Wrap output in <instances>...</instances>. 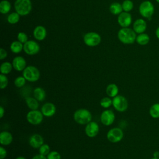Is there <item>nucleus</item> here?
I'll use <instances>...</instances> for the list:
<instances>
[{"label": "nucleus", "mask_w": 159, "mask_h": 159, "mask_svg": "<svg viewBox=\"0 0 159 159\" xmlns=\"http://www.w3.org/2000/svg\"><path fill=\"white\" fill-rule=\"evenodd\" d=\"M39 151L40 154L47 157V155L50 152V147L48 144L43 143L39 148Z\"/></svg>", "instance_id": "nucleus-33"}, {"label": "nucleus", "mask_w": 159, "mask_h": 159, "mask_svg": "<svg viewBox=\"0 0 159 159\" xmlns=\"http://www.w3.org/2000/svg\"><path fill=\"white\" fill-rule=\"evenodd\" d=\"M100 105L101 107L105 109L109 108L112 105V99L110 97H104L100 101Z\"/></svg>", "instance_id": "nucleus-30"}, {"label": "nucleus", "mask_w": 159, "mask_h": 159, "mask_svg": "<svg viewBox=\"0 0 159 159\" xmlns=\"http://www.w3.org/2000/svg\"><path fill=\"white\" fill-rule=\"evenodd\" d=\"M150 159H159V158H156V157H153V158H150Z\"/></svg>", "instance_id": "nucleus-44"}, {"label": "nucleus", "mask_w": 159, "mask_h": 159, "mask_svg": "<svg viewBox=\"0 0 159 159\" xmlns=\"http://www.w3.org/2000/svg\"><path fill=\"white\" fill-rule=\"evenodd\" d=\"M34 37L39 41H42L45 39L47 36V30L43 26L38 25L33 31Z\"/></svg>", "instance_id": "nucleus-18"}, {"label": "nucleus", "mask_w": 159, "mask_h": 159, "mask_svg": "<svg viewBox=\"0 0 159 159\" xmlns=\"http://www.w3.org/2000/svg\"><path fill=\"white\" fill-rule=\"evenodd\" d=\"M16 159H26V158H25V157H22V156H19V157H16Z\"/></svg>", "instance_id": "nucleus-43"}, {"label": "nucleus", "mask_w": 159, "mask_h": 159, "mask_svg": "<svg viewBox=\"0 0 159 159\" xmlns=\"http://www.w3.org/2000/svg\"><path fill=\"white\" fill-rule=\"evenodd\" d=\"M122 10L123 9L122 4H120L119 2H113L111 4L109 7L110 12L114 15L120 14L122 12Z\"/></svg>", "instance_id": "nucleus-25"}, {"label": "nucleus", "mask_w": 159, "mask_h": 159, "mask_svg": "<svg viewBox=\"0 0 159 159\" xmlns=\"http://www.w3.org/2000/svg\"><path fill=\"white\" fill-rule=\"evenodd\" d=\"M5 114V110L2 106H0V117L2 118Z\"/></svg>", "instance_id": "nucleus-40"}, {"label": "nucleus", "mask_w": 159, "mask_h": 159, "mask_svg": "<svg viewBox=\"0 0 159 159\" xmlns=\"http://www.w3.org/2000/svg\"><path fill=\"white\" fill-rule=\"evenodd\" d=\"M156 1H157V2H158V3H159V0H156Z\"/></svg>", "instance_id": "nucleus-45"}, {"label": "nucleus", "mask_w": 159, "mask_h": 159, "mask_svg": "<svg viewBox=\"0 0 159 159\" xmlns=\"http://www.w3.org/2000/svg\"><path fill=\"white\" fill-rule=\"evenodd\" d=\"M29 143L34 148H39L43 144V139L41 135L34 134L29 137Z\"/></svg>", "instance_id": "nucleus-15"}, {"label": "nucleus", "mask_w": 159, "mask_h": 159, "mask_svg": "<svg viewBox=\"0 0 159 159\" xmlns=\"http://www.w3.org/2000/svg\"><path fill=\"white\" fill-rule=\"evenodd\" d=\"M117 22L122 27H128L132 23V16L128 12H122L118 16Z\"/></svg>", "instance_id": "nucleus-13"}, {"label": "nucleus", "mask_w": 159, "mask_h": 159, "mask_svg": "<svg viewBox=\"0 0 159 159\" xmlns=\"http://www.w3.org/2000/svg\"><path fill=\"white\" fill-rule=\"evenodd\" d=\"M26 81L27 80L25 79V78L23 76H17L14 80V85L17 88H20L23 87L25 84Z\"/></svg>", "instance_id": "nucleus-31"}, {"label": "nucleus", "mask_w": 159, "mask_h": 159, "mask_svg": "<svg viewBox=\"0 0 159 159\" xmlns=\"http://www.w3.org/2000/svg\"><path fill=\"white\" fill-rule=\"evenodd\" d=\"M47 159H61V155L57 151H50L47 156Z\"/></svg>", "instance_id": "nucleus-35"}, {"label": "nucleus", "mask_w": 159, "mask_h": 159, "mask_svg": "<svg viewBox=\"0 0 159 159\" xmlns=\"http://www.w3.org/2000/svg\"><path fill=\"white\" fill-rule=\"evenodd\" d=\"M107 140L111 143H118L124 137L123 130L119 127H114L108 130L106 135Z\"/></svg>", "instance_id": "nucleus-7"}, {"label": "nucleus", "mask_w": 159, "mask_h": 159, "mask_svg": "<svg viewBox=\"0 0 159 159\" xmlns=\"http://www.w3.org/2000/svg\"><path fill=\"white\" fill-rule=\"evenodd\" d=\"M11 6L9 1L7 0H2L0 2V12L3 14H7L9 12Z\"/></svg>", "instance_id": "nucleus-28"}, {"label": "nucleus", "mask_w": 159, "mask_h": 159, "mask_svg": "<svg viewBox=\"0 0 159 159\" xmlns=\"http://www.w3.org/2000/svg\"><path fill=\"white\" fill-rule=\"evenodd\" d=\"M33 95L39 102H43L46 98L45 91L41 87L35 88L33 91Z\"/></svg>", "instance_id": "nucleus-20"}, {"label": "nucleus", "mask_w": 159, "mask_h": 159, "mask_svg": "<svg viewBox=\"0 0 159 159\" xmlns=\"http://www.w3.org/2000/svg\"><path fill=\"white\" fill-rule=\"evenodd\" d=\"M84 43L89 47H95L98 45L101 40V36L96 32H90L86 33L83 38Z\"/></svg>", "instance_id": "nucleus-9"}, {"label": "nucleus", "mask_w": 159, "mask_h": 159, "mask_svg": "<svg viewBox=\"0 0 159 159\" xmlns=\"http://www.w3.org/2000/svg\"><path fill=\"white\" fill-rule=\"evenodd\" d=\"M114 120L115 114L112 110L106 109L102 112L100 116V120L103 125L109 126L113 124Z\"/></svg>", "instance_id": "nucleus-10"}, {"label": "nucleus", "mask_w": 159, "mask_h": 159, "mask_svg": "<svg viewBox=\"0 0 159 159\" xmlns=\"http://www.w3.org/2000/svg\"><path fill=\"white\" fill-rule=\"evenodd\" d=\"M75 121L80 125H86L92 120V114L91 112L84 108L77 109L73 114Z\"/></svg>", "instance_id": "nucleus-2"}, {"label": "nucleus", "mask_w": 159, "mask_h": 159, "mask_svg": "<svg viewBox=\"0 0 159 159\" xmlns=\"http://www.w3.org/2000/svg\"><path fill=\"white\" fill-rule=\"evenodd\" d=\"M112 106L118 112H123L128 108L127 99L122 95H117L112 99Z\"/></svg>", "instance_id": "nucleus-6"}, {"label": "nucleus", "mask_w": 159, "mask_h": 159, "mask_svg": "<svg viewBox=\"0 0 159 159\" xmlns=\"http://www.w3.org/2000/svg\"><path fill=\"white\" fill-rule=\"evenodd\" d=\"M122 9L125 12H129L132 10L134 7L133 2L130 0H125L122 4Z\"/></svg>", "instance_id": "nucleus-32"}, {"label": "nucleus", "mask_w": 159, "mask_h": 159, "mask_svg": "<svg viewBox=\"0 0 159 159\" xmlns=\"http://www.w3.org/2000/svg\"><path fill=\"white\" fill-rule=\"evenodd\" d=\"M7 56V52L2 48L0 49V60H2L4 58H6Z\"/></svg>", "instance_id": "nucleus-38"}, {"label": "nucleus", "mask_w": 159, "mask_h": 159, "mask_svg": "<svg viewBox=\"0 0 159 159\" xmlns=\"http://www.w3.org/2000/svg\"><path fill=\"white\" fill-rule=\"evenodd\" d=\"M32 159H47V158L46 156H44V155H42L39 153V154L34 155Z\"/></svg>", "instance_id": "nucleus-39"}, {"label": "nucleus", "mask_w": 159, "mask_h": 159, "mask_svg": "<svg viewBox=\"0 0 159 159\" xmlns=\"http://www.w3.org/2000/svg\"><path fill=\"white\" fill-rule=\"evenodd\" d=\"M14 7L20 16H26L32 10V2L30 0H16L14 2Z\"/></svg>", "instance_id": "nucleus-3"}, {"label": "nucleus", "mask_w": 159, "mask_h": 159, "mask_svg": "<svg viewBox=\"0 0 159 159\" xmlns=\"http://www.w3.org/2000/svg\"><path fill=\"white\" fill-rule=\"evenodd\" d=\"M12 135L9 132L2 131L0 133V143L1 145H9L12 143Z\"/></svg>", "instance_id": "nucleus-19"}, {"label": "nucleus", "mask_w": 159, "mask_h": 159, "mask_svg": "<svg viewBox=\"0 0 159 159\" xmlns=\"http://www.w3.org/2000/svg\"><path fill=\"white\" fill-rule=\"evenodd\" d=\"M106 92L107 95L110 98H114L117 95H118L119 93V88L118 86L114 84L111 83L107 86L106 89Z\"/></svg>", "instance_id": "nucleus-21"}, {"label": "nucleus", "mask_w": 159, "mask_h": 159, "mask_svg": "<svg viewBox=\"0 0 159 159\" xmlns=\"http://www.w3.org/2000/svg\"><path fill=\"white\" fill-rule=\"evenodd\" d=\"M26 119L27 122L32 125H39L42 123L43 115L41 111L37 110H30L27 112L26 115Z\"/></svg>", "instance_id": "nucleus-8"}, {"label": "nucleus", "mask_w": 159, "mask_h": 159, "mask_svg": "<svg viewBox=\"0 0 159 159\" xmlns=\"http://www.w3.org/2000/svg\"><path fill=\"white\" fill-rule=\"evenodd\" d=\"M22 76L29 82H35L40 77V73L39 69L34 66H27L22 71Z\"/></svg>", "instance_id": "nucleus-4"}, {"label": "nucleus", "mask_w": 159, "mask_h": 159, "mask_svg": "<svg viewBox=\"0 0 159 159\" xmlns=\"http://www.w3.org/2000/svg\"><path fill=\"white\" fill-rule=\"evenodd\" d=\"M12 68H13L12 64H11L10 62H8V61L3 62L0 66L1 73L6 75L11 73Z\"/></svg>", "instance_id": "nucleus-26"}, {"label": "nucleus", "mask_w": 159, "mask_h": 159, "mask_svg": "<svg viewBox=\"0 0 159 159\" xmlns=\"http://www.w3.org/2000/svg\"><path fill=\"white\" fill-rule=\"evenodd\" d=\"M19 18H20V15L17 12H12L11 14H10L7 16V20L9 24H15L19 22Z\"/></svg>", "instance_id": "nucleus-29"}, {"label": "nucleus", "mask_w": 159, "mask_h": 159, "mask_svg": "<svg viewBox=\"0 0 159 159\" xmlns=\"http://www.w3.org/2000/svg\"><path fill=\"white\" fill-rule=\"evenodd\" d=\"M137 43L140 45H147L150 41V37L148 34L145 33L139 34L137 37L136 40Z\"/></svg>", "instance_id": "nucleus-24"}, {"label": "nucleus", "mask_w": 159, "mask_h": 159, "mask_svg": "<svg viewBox=\"0 0 159 159\" xmlns=\"http://www.w3.org/2000/svg\"><path fill=\"white\" fill-rule=\"evenodd\" d=\"M17 40L19 42H20L21 43H25V42H27L28 41V37H27V35H26V34H25L24 32H20L17 35Z\"/></svg>", "instance_id": "nucleus-36"}, {"label": "nucleus", "mask_w": 159, "mask_h": 159, "mask_svg": "<svg viewBox=\"0 0 159 159\" xmlns=\"http://www.w3.org/2000/svg\"><path fill=\"white\" fill-rule=\"evenodd\" d=\"M8 85V79L6 75H0V88L1 89H5Z\"/></svg>", "instance_id": "nucleus-34"}, {"label": "nucleus", "mask_w": 159, "mask_h": 159, "mask_svg": "<svg viewBox=\"0 0 159 159\" xmlns=\"http://www.w3.org/2000/svg\"><path fill=\"white\" fill-rule=\"evenodd\" d=\"M25 103L30 110H37L39 107V102L34 97H27Z\"/></svg>", "instance_id": "nucleus-22"}, {"label": "nucleus", "mask_w": 159, "mask_h": 159, "mask_svg": "<svg viewBox=\"0 0 159 159\" xmlns=\"http://www.w3.org/2000/svg\"><path fill=\"white\" fill-rule=\"evenodd\" d=\"M139 10L140 15L143 17L150 20L153 15L155 7L151 1H144L140 4Z\"/></svg>", "instance_id": "nucleus-5"}, {"label": "nucleus", "mask_w": 159, "mask_h": 159, "mask_svg": "<svg viewBox=\"0 0 159 159\" xmlns=\"http://www.w3.org/2000/svg\"><path fill=\"white\" fill-rule=\"evenodd\" d=\"M86 135L89 138L95 137L99 132V127L98 123L94 121H91L86 125L84 128Z\"/></svg>", "instance_id": "nucleus-12"}, {"label": "nucleus", "mask_w": 159, "mask_h": 159, "mask_svg": "<svg viewBox=\"0 0 159 159\" xmlns=\"http://www.w3.org/2000/svg\"><path fill=\"white\" fill-rule=\"evenodd\" d=\"M149 114L153 119L159 118V103H155L150 106Z\"/></svg>", "instance_id": "nucleus-27"}, {"label": "nucleus", "mask_w": 159, "mask_h": 159, "mask_svg": "<svg viewBox=\"0 0 159 159\" xmlns=\"http://www.w3.org/2000/svg\"><path fill=\"white\" fill-rule=\"evenodd\" d=\"M41 112L43 116L50 117L56 113V107L52 102H46L41 107Z\"/></svg>", "instance_id": "nucleus-14"}, {"label": "nucleus", "mask_w": 159, "mask_h": 159, "mask_svg": "<svg viewBox=\"0 0 159 159\" xmlns=\"http://www.w3.org/2000/svg\"><path fill=\"white\" fill-rule=\"evenodd\" d=\"M155 35L156 37L159 39V27H158L155 30Z\"/></svg>", "instance_id": "nucleus-42"}, {"label": "nucleus", "mask_w": 159, "mask_h": 159, "mask_svg": "<svg viewBox=\"0 0 159 159\" xmlns=\"http://www.w3.org/2000/svg\"><path fill=\"white\" fill-rule=\"evenodd\" d=\"M147 22L143 19H137L133 24V30L137 34L143 33L147 29Z\"/></svg>", "instance_id": "nucleus-17"}, {"label": "nucleus", "mask_w": 159, "mask_h": 159, "mask_svg": "<svg viewBox=\"0 0 159 159\" xmlns=\"http://www.w3.org/2000/svg\"><path fill=\"white\" fill-rule=\"evenodd\" d=\"M7 156V150L2 146L0 147V159H4Z\"/></svg>", "instance_id": "nucleus-37"}, {"label": "nucleus", "mask_w": 159, "mask_h": 159, "mask_svg": "<svg viewBox=\"0 0 159 159\" xmlns=\"http://www.w3.org/2000/svg\"><path fill=\"white\" fill-rule=\"evenodd\" d=\"M153 157H156V158H159V152L158 151H155L154 152L153 154Z\"/></svg>", "instance_id": "nucleus-41"}, {"label": "nucleus", "mask_w": 159, "mask_h": 159, "mask_svg": "<svg viewBox=\"0 0 159 159\" xmlns=\"http://www.w3.org/2000/svg\"><path fill=\"white\" fill-rule=\"evenodd\" d=\"M12 64L13 68L17 71H23L26 68V61L22 57L20 56L16 57L13 59Z\"/></svg>", "instance_id": "nucleus-16"}, {"label": "nucleus", "mask_w": 159, "mask_h": 159, "mask_svg": "<svg viewBox=\"0 0 159 159\" xmlns=\"http://www.w3.org/2000/svg\"><path fill=\"white\" fill-rule=\"evenodd\" d=\"M119 40L124 44H132L136 40V33L128 27H122L117 33Z\"/></svg>", "instance_id": "nucleus-1"}, {"label": "nucleus", "mask_w": 159, "mask_h": 159, "mask_svg": "<svg viewBox=\"0 0 159 159\" xmlns=\"http://www.w3.org/2000/svg\"><path fill=\"white\" fill-rule=\"evenodd\" d=\"M24 48V44L19 42V40L14 41L11 43L10 45V49L12 52L14 53H20Z\"/></svg>", "instance_id": "nucleus-23"}, {"label": "nucleus", "mask_w": 159, "mask_h": 159, "mask_svg": "<svg viewBox=\"0 0 159 159\" xmlns=\"http://www.w3.org/2000/svg\"><path fill=\"white\" fill-rule=\"evenodd\" d=\"M24 51L29 55H34L39 53L40 46L37 42L34 40H28L24 43Z\"/></svg>", "instance_id": "nucleus-11"}]
</instances>
